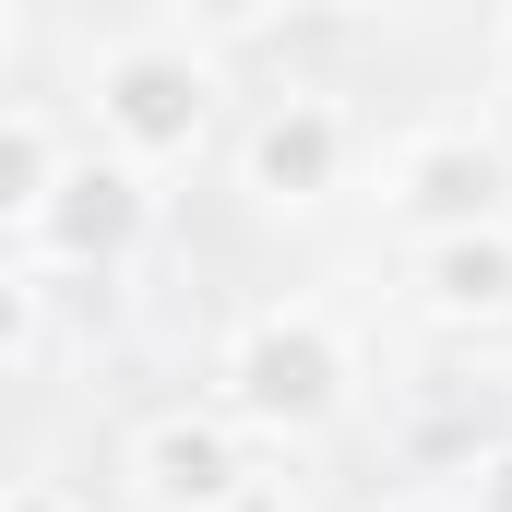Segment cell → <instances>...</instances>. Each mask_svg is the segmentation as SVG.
I'll list each match as a JSON object with an SVG mask.
<instances>
[{
  "mask_svg": "<svg viewBox=\"0 0 512 512\" xmlns=\"http://www.w3.org/2000/svg\"><path fill=\"white\" fill-rule=\"evenodd\" d=\"M346 405H358V358H346L334 310H310V298L251 310V322L227 334V358H215V417H227V429H262V441H322Z\"/></svg>",
  "mask_w": 512,
  "mask_h": 512,
  "instance_id": "6da1fadb",
  "label": "cell"
},
{
  "mask_svg": "<svg viewBox=\"0 0 512 512\" xmlns=\"http://www.w3.org/2000/svg\"><path fill=\"white\" fill-rule=\"evenodd\" d=\"M84 96H96V155H120V167L155 179L167 155H191V143L215 131L227 72H215V48H203L191 24H131V36L96 48Z\"/></svg>",
  "mask_w": 512,
  "mask_h": 512,
  "instance_id": "7a4b0ae2",
  "label": "cell"
},
{
  "mask_svg": "<svg viewBox=\"0 0 512 512\" xmlns=\"http://www.w3.org/2000/svg\"><path fill=\"white\" fill-rule=\"evenodd\" d=\"M382 203L417 227V239H465V227H512V155L477 120L405 131L382 155Z\"/></svg>",
  "mask_w": 512,
  "mask_h": 512,
  "instance_id": "3957f363",
  "label": "cell"
},
{
  "mask_svg": "<svg viewBox=\"0 0 512 512\" xmlns=\"http://www.w3.org/2000/svg\"><path fill=\"white\" fill-rule=\"evenodd\" d=\"M143 227H155V179L120 167V155H60L48 203L24 215L36 262H60V274H108V262H131V251H143Z\"/></svg>",
  "mask_w": 512,
  "mask_h": 512,
  "instance_id": "277c9868",
  "label": "cell"
},
{
  "mask_svg": "<svg viewBox=\"0 0 512 512\" xmlns=\"http://www.w3.org/2000/svg\"><path fill=\"white\" fill-rule=\"evenodd\" d=\"M346 155H358V131H346V108H334L322 84H286V96H262V120L239 131V179H251L274 215H310V203H334V191H346Z\"/></svg>",
  "mask_w": 512,
  "mask_h": 512,
  "instance_id": "5b68a950",
  "label": "cell"
},
{
  "mask_svg": "<svg viewBox=\"0 0 512 512\" xmlns=\"http://www.w3.org/2000/svg\"><path fill=\"white\" fill-rule=\"evenodd\" d=\"M131 489H143V512H215L251 489V453L215 405H167L131 429Z\"/></svg>",
  "mask_w": 512,
  "mask_h": 512,
  "instance_id": "8992f818",
  "label": "cell"
},
{
  "mask_svg": "<svg viewBox=\"0 0 512 512\" xmlns=\"http://www.w3.org/2000/svg\"><path fill=\"white\" fill-rule=\"evenodd\" d=\"M417 310L429 322H512V227L417 239Z\"/></svg>",
  "mask_w": 512,
  "mask_h": 512,
  "instance_id": "52a82bcc",
  "label": "cell"
},
{
  "mask_svg": "<svg viewBox=\"0 0 512 512\" xmlns=\"http://www.w3.org/2000/svg\"><path fill=\"white\" fill-rule=\"evenodd\" d=\"M48 179H60V131L36 108H0V227H24L48 203Z\"/></svg>",
  "mask_w": 512,
  "mask_h": 512,
  "instance_id": "ba28073f",
  "label": "cell"
},
{
  "mask_svg": "<svg viewBox=\"0 0 512 512\" xmlns=\"http://www.w3.org/2000/svg\"><path fill=\"white\" fill-rule=\"evenodd\" d=\"M24 358H36V286H24V274L0 262V382H12Z\"/></svg>",
  "mask_w": 512,
  "mask_h": 512,
  "instance_id": "9c48e42d",
  "label": "cell"
},
{
  "mask_svg": "<svg viewBox=\"0 0 512 512\" xmlns=\"http://www.w3.org/2000/svg\"><path fill=\"white\" fill-rule=\"evenodd\" d=\"M0 512H84V501H60V489H36V477H12V489H0Z\"/></svg>",
  "mask_w": 512,
  "mask_h": 512,
  "instance_id": "30bf717a",
  "label": "cell"
},
{
  "mask_svg": "<svg viewBox=\"0 0 512 512\" xmlns=\"http://www.w3.org/2000/svg\"><path fill=\"white\" fill-rule=\"evenodd\" d=\"M477 512H512V453H489V465H477Z\"/></svg>",
  "mask_w": 512,
  "mask_h": 512,
  "instance_id": "8fae6325",
  "label": "cell"
},
{
  "mask_svg": "<svg viewBox=\"0 0 512 512\" xmlns=\"http://www.w3.org/2000/svg\"><path fill=\"white\" fill-rule=\"evenodd\" d=\"M489 84H501V108H512V12L489 24Z\"/></svg>",
  "mask_w": 512,
  "mask_h": 512,
  "instance_id": "7c38bea8",
  "label": "cell"
},
{
  "mask_svg": "<svg viewBox=\"0 0 512 512\" xmlns=\"http://www.w3.org/2000/svg\"><path fill=\"white\" fill-rule=\"evenodd\" d=\"M215 512H298V501H286V489H274V477H251V489H239V501H215Z\"/></svg>",
  "mask_w": 512,
  "mask_h": 512,
  "instance_id": "4fadbf2b",
  "label": "cell"
},
{
  "mask_svg": "<svg viewBox=\"0 0 512 512\" xmlns=\"http://www.w3.org/2000/svg\"><path fill=\"white\" fill-rule=\"evenodd\" d=\"M393 512H465V501H441V489H417V501H393Z\"/></svg>",
  "mask_w": 512,
  "mask_h": 512,
  "instance_id": "5bb4252c",
  "label": "cell"
},
{
  "mask_svg": "<svg viewBox=\"0 0 512 512\" xmlns=\"http://www.w3.org/2000/svg\"><path fill=\"white\" fill-rule=\"evenodd\" d=\"M0 489H12V453H0Z\"/></svg>",
  "mask_w": 512,
  "mask_h": 512,
  "instance_id": "9a60e30c",
  "label": "cell"
},
{
  "mask_svg": "<svg viewBox=\"0 0 512 512\" xmlns=\"http://www.w3.org/2000/svg\"><path fill=\"white\" fill-rule=\"evenodd\" d=\"M0 48H12V24H0Z\"/></svg>",
  "mask_w": 512,
  "mask_h": 512,
  "instance_id": "2e32d148",
  "label": "cell"
}]
</instances>
